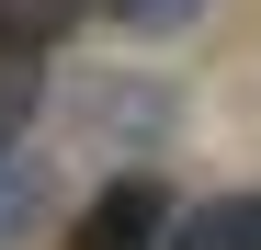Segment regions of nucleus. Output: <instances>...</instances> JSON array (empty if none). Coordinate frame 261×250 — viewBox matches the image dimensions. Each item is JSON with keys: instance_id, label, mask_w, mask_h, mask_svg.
I'll return each instance as SVG.
<instances>
[{"instance_id": "obj_3", "label": "nucleus", "mask_w": 261, "mask_h": 250, "mask_svg": "<svg viewBox=\"0 0 261 250\" xmlns=\"http://www.w3.org/2000/svg\"><path fill=\"white\" fill-rule=\"evenodd\" d=\"M34 216V159H0V239Z\"/></svg>"}, {"instance_id": "obj_4", "label": "nucleus", "mask_w": 261, "mask_h": 250, "mask_svg": "<svg viewBox=\"0 0 261 250\" xmlns=\"http://www.w3.org/2000/svg\"><path fill=\"white\" fill-rule=\"evenodd\" d=\"M114 12H125V23H137V34H170V23H193V12H204V0H114Z\"/></svg>"}, {"instance_id": "obj_1", "label": "nucleus", "mask_w": 261, "mask_h": 250, "mask_svg": "<svg viewBox=\"0 0 261 250\" xmlns=\"http://www.w3.org/2000/svg\"><path fill=\"white\" fill-rule=\"evenodd\" d=\"M159 239H170V193L148 171L102 182L91 205H80V228H68V250H159Z\"/></svg>"}, {"instance_id": "obj_2", "label": "nucleus", "mask_w": 261, "mask_h": 250, "mask_svg": "<svg viewBox=\"0 0 261 250\" xmlns=\"http://www.w3.org/2000/svg\"><path fill=\"white\" fill-rule=\"evenodd\" d=\"M170 250H261V193H216V205H193V216L170 228Z\"/></svg>"}]
</instances>
